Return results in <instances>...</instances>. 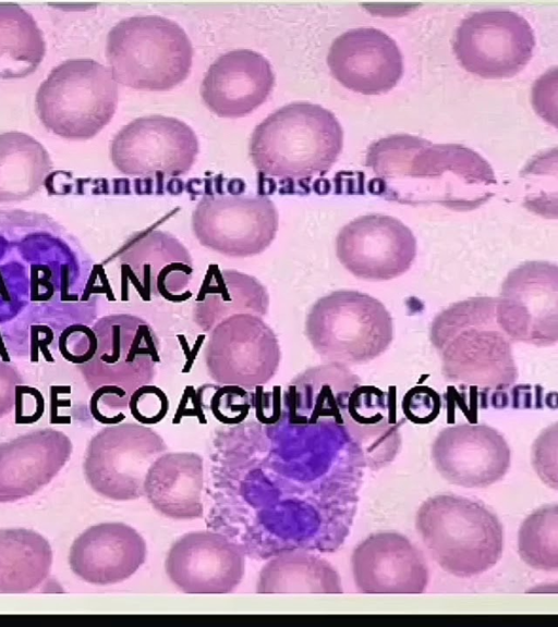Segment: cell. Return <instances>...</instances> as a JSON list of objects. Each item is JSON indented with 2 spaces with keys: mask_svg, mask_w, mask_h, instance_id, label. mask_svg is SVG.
Returning <instances> with one entry per match:
<instances>
[{
  "mask_svg": "<svg viewBox=\"0 0 558 627\" xmlns=\"http://www.w3.org/2000/svg\"><path fill=\"white\" fill-rule=\"evenodd\" d=\"M51 169L48 151L34 137L16 131L0 134V202L29 198Z\"/></svg>",
  "mask_w": 558,
  "mask_h": 627,
  "instance_id": "29",
  "label": "cell"
},
{
  "mask_svg": "<svg viewBox=\"0 0 558 627\" xmlns=\"http://www.w3.org/2000/svg\"><path fill=\"white\" fill-rule=\"evenodd\" d=\"M209 377L245 390L267 383L277 372L281 351L274 330L254 315L231 316L209 332L204 348Z\"/></svg>",
  "mask_w": 558,
  "mask_h": 627,
  "instance_id": "11",
  "label": "cell"
},
{
  "mask_svg": "<svg viewBox=\"0 0 558 627\" xmlns=\"http://www.w3.org/2000/svg\"><path fill=\"white\" fill-rule=\"evenodd\" d=\"M199 145L185 122L166 115L141 116L123 126L110 144L114 168L130 176H178L193 167Z\"/></svg>",
  "mask_w": 558,
  "mask_h": 627,
  "instance_id": "14",
  "label": "cell"
},
{
  "mask_svg": "<svg viewBox=\"0 0 558 627\" xmlns=\"http://www.w3.org/2000/svg\"><path fill=\"white\" fill-rule=\"evenodd\" d=\"M275 73L259 52L235 49L221 54L207 70L199 94L205 106L220 118H242L266 101Z\"/></svg>",
  "mask_w": 558,
  "mask_h": 627,
  "instance_id": "21",
  "label": "cell"
},
{
  "mask_svg": "<svg viewBox=\"0 0 558 627\" xmlns=\"http://www.w3.org/2000/svg\"><path fill=\"white\" fill-rule=\"evenodd\" d=\"M354 585L362 593H423L428 585L424 554L396 531L374 532L351 555Z\"/></svg>",
  "mask_w": 558,
  "mask_h": 627,
  "instance_id": "20",
  "label": "cell"
},
{
  "mask_svg": "<svg viewBox=\"0 0 558 627\" xmlns=\"http://www.w3.org/2000/svg\"><path fill=\"white\" fill-rule=\"evenodd\" d=\"M258 593H342L341 580L327 561L304 552L269 561L259 573Z\"/></svg>",
  "mask_w": 558,
  "mask_h": 627,
  "instance_id": "31",
  "label": "cell"
},
{
  "mask_svg": "<svg viewBox=\"0 0 558 627\" xmlns=\"http://www.w3.org/2000/svg\"><path fill=\"white\" fill-rule=\"evenodd\" d=\"M439 394L426 385H417L409 390L402 401L405 417L414 423H429L440 411Z\"/></svg>",
  "mask_w": 558,
  "mask_h": 627,
  "instance_id": "38",
  "label": "cell"
},
{
  "mask_svg": "<svg viewBox=\"0 0 558 627\" xmlns=\"http://www.w3.org/2000/svg\"><path fill=\"white\" fill-rule=\"evenodd\" d=\"M343 146L335 114L308 101L270 113L253 131L248 153L259 172L283 180H311L328 172Z\"/></svg>",
  "mask_w": 558,
  "mask_h": 627,
  "instance_id": "3",
  "label": "cell"
},
{
  "mask_svg": "<svg viewBox=\"0 0 558 627\" xmlns=\"http://www.w3.org/2000/svg\"><path fill=\"white\" fill-rule=\"evenodd\" d=\"M118 96L109 67L93 59H71L40 84L35 107L50 132L68 139H89L111 121Z\"/></svg>",
  "mask_w": 558,
  "mask_h": 627,
  "instance_id": "7",
  "label": "cell"
},
{
  "mask_svg": "<svg viewBox=\"0 0 558 627\" xmlns=\"http://www.w3.org/2000/svg\"><path fill=\"white\" fill-rule=\"evenodd\" d=\"M518 553L534 569H558L557 504L543 505L522 521L518 532Z\"/></svg>",
  "mask_w": 558,
  "mask_h": 627,
  "instance_id": "32",
  "label": "cell"
},
{
  "mask_svg": "<svg viewBox=\"0 0 558 627\" xmlns=\"http://www.w3.org/2000/svg\"><path fill=\"white\" fill-rule=\"evenodd\" d=\"M452 46L468 72L484 78H505L518 74L529 63L535 35L530 23L517 12L484 10L460 23Z\"/></svg>",
  "mask_w": 558,
  "mask_h": 627,
  "instance_id": "12",
  "label": "cell"
},
{
  "mask_svg": "<svg viewBox=\"0 0 558 627\" xmlns=\"http://www.w3.org/2000/svg\"><path fill=\"white\" fill-rule=\"evenodd\" d=\"M14 410L16 425H31L38 421L45 410V399L41 392L23 383L16 385Z\"/></svg>",
  "mask_w": 558,
  "mask_h": 627,
  "instance_id": "39",
  "label": "cell"
},
{
  "mask_svg": "<svg viewBox=\"0 0 558 627\" xmlns=\"http://www.w3.org/2000/svg\"><path fill=\"white\" fill-rule=\"evenodd\" d=\"M251 395L236 385H222L211 396L210 410L217 420L235 425L245 419L251 404Z\"/></svg>",
  "mask_w": 558,
  "mask_h": 627,
  "instance_id": "36",
  "label": "cell"
},
{
  "mask_svg": "<svg viewBox=\"0 0 558 627\" xmlns=\"http://www.w3.org/2000/svg\"><path fill=\"white\" fill-rule=\"evenodd\" d=\"M268 307L269 295L259 280L238 270H221L211 265L196 295L193 319L198 328L209 333L231 316L254 315L263 318Z\"/></svg>",
  "mask_w": 558,
  "mask_h": 627,
  "instance_id": "26",
  "label": "cell"
},
{
  "mask_svg": "<svg viewBox=\"0 0 558 627\" xmlns=\"http://www.w3.org/2000/svg\"><path fill=\"white\" fill-rule=\"evenodd\" d=\"M58 348L66 361L82 366L89 361L97 348V339L93 328L74 323L65 328L59 336Z\"/></svg>",
  "mask_w": 558,
  "mask_h": 627,
  "instance_id": "34",
  "label": "cell"
},
{
  "mask_svg": "<svg viewBox=\"0 0 558 627\" xmlns=\"http://www.w3.org/2000/svg\"><path fill=\"white\" fill-rule=\"evenodd\" d=\"M336 254L354 276L387 281L411 268L416 256V238L395 217L365 214L342 226L336 238Z\"/></svg>",
  "mask_w": 558,
  "mask_h": 627,
  "instance_id": "15",
  "label": "cell"
},
{
  "mask_svg": "<svg viewBox=\"0 0 558 627\" xmlns=\"http://www.w3.org/2000/svg\"><path fill=\"white\" fill-rule=\"evenodd\" d=\"M278 225L277 207L263 195L204 196L192 213V230L201 245L228 257L263 253Z\"/></svg>",
  "mask_w": 558,
  "mask_h": 627,
  "instance_id": "10",
  "label": "cell"
},
{
  "mask_svg": "<svg viewBox=\"0 0 558 627\" xmlns=\"http://www.w3.org/2000/svg\"><path fill=\"white\" fill-rule=\"evenodd\" d=\"M71 453L70 438L51 428L0 443V503L36 493L56 477Z\"/></svg>",
  "mask_w": 558,
  "mask_h": 627,
  "instance_id": "22",
  "label": "cell"
},
{
  "mask_svg": "<svg viewBox=\"0 0 558 627\" xmlns=\"http://www.w3.org/2000/svg\"><path fill=\"white\" fill-rule=\"evenodd\" d=\"M23 379L14 365L0 360V418L14 408L15 386Z\"/></svg>",
  "mask_w": 558,
  "mask_h": 627,
  "instance_id": "40",
  "label": "cell"
},
{
  "mask_svg": "<svg viewBox=\"0 0 558 627\" xmlns=\"http://www.w3.org/2000/svg\"><path fill=\"white\" fill-rule=\"evenodd\" d=\"M46 53L44 34L33 15L15 3H0V78L34 73Z\"/></svg>",
  "mask_w": 558,
  "mask_h": 627,
  "instance_id": "30",
  "label": "cell"
},
{
  "mask_svg": "<svg viewBox=\"0 0 558 627\" xmlns=\"http://www.w3.org/2000/svg\"><path fill=\"white\" fill-rule=\"evenodd\" d=\"M305 335L323 359L357 365L377 358L389 347L393 322L380 300L362 292L340 290L312 305L305 318Z\"/></svg>",
  "mask_w": 558,
  "mask_h": 627,
  "instance_id": "6",
  "label": "cell"
},
{
  "mask_svg": "<svg viewBox=\"0 0 558 627\" xmlns=\"http://www.w3.org/2000/svg\"><path fill=\"white\" fill-rule=\"evenodd\" d=\"M365 164L375 175L373 193L403 204L469 210L488 200L497 186L490 164L475 150L410 134L371 144Z\"/></svg>",
  "mask_w": 558,
  "mask_h": 627,
  "instance_id": "1",
  "label": "cell"
},
{
  "mask_svg": "<svg viewBox=\"0 0 558 627\" xmlns=\"http://www.w3.org/2000/svg\"><path fill=\"white\" fill-rule=\"evenodd\" d=\"M52 550L38 532L24 528L0 529V592L25 593L49 575Z\"/></svg>",
  "mask_w": 558,
  "mask_h": 627,
  "instance_id": "28",
  "label": "cell"
},
{
  "mask_svg": "<svg viewBox=\"0 0 558 627\" xmlns=\"http://www.w3.org/2000/svg\"><path fill=\"white\" fill-rule=\"evenodd\" d=\"M361 379L347 366L336 362L314 367L300 373L289 385V402L301 401V422H316L320 418L331 419L343 426L342 411L351 392L361 384Z\"/></svg>",
  "mask_w": 558,
  "mask_h": 627,
  "instance_id": "27",
  "label": "cell"
},
{
  "mask_svg": "<svg viewBox=\"0 0 558 627\" xmlns=\"http://www.w3.org/2000/svg\"><path fill=\"white\" fill-rule=\"evenodd\" d=\"M106 58L117 83L133 89L163 91L187 78L193 46L185 30L159 15L121 20L108 33Z\"/></svg>",
  "mask_w": 558,
  "mask_h": 627,
  "instance_id": "5",
  "label": "cell"
},
{
  "mask_svg": "<svg viewBox=\"0 0 558 627\" xmlns=\"http://www.w3.org/2000/svg\"><path fill=\"white\" fill-rule=\"evenodd\" d=\"M327 64L345 88L363 95L392 89L403 74V57L397 42L374 27L352 28L331 44Z\"/></svg>",
  "mask_w": 558,
  "mask_h": 627,
  "instance_id": "19",
  "label": "cell"
},
{
  "mask_svg": "<svg viewBox=\"0 0 558 627\" xmlns=\"http://www.w3.org/2000/svg\"><path fill=\"white\" fill-rule=\"evenodd\" d=\"M496 320L511 340L551 346L558 340V267L526 261L505 278L496 297Z\"/></svg>",
  "mask_w": 558,
  "mask_h": 627,
  "instance_id": "13",
  "label": "cell"
},
{
  "mask_svg": "<svg viewBox=\"0 0 558 627\" xmlns=\"http://www.w3.org/2000/svg\"><path fill=\"white\" fill-rule=\"evenodd\" d=\"M439 475L463 488H487L508 472L511 452L504 435L487 425L460 423L444 428L432 444Z\"/></svg>",
  "mask_w": 558,
  "mask_h": 627,
  "instance_id": "16",
  "label": "cell"
},
{
  "mask_svg": "<svg viewBox=\"0 0 558 627\" xmlns=\"http://www.w3.org/2000/svg\"><path fill=\"white\" fill-rule=\"evenodd\" d=\"M430 341L451 383L504 390L518 379L512 342L496 320V297L457 302L433 320Z\"/></svg>",
  "mask_w": 558,
  "mask_h": 627,
  "instance_id": "2",
  "label": "cell"
},
{
  "mask_svg": "<svg viewBox=\"0 0 558 627\" xmlns=\"http://www.w3.org/2000/svg\"><path fill=\"white\" fill-rule=\"evenodd\" d=\"M415 528L432 558L452 576L481 575L501 558L502 525L478 501L448 493L430 496L416 513Z\"/></svg>",
  "mask_w": 558,
  "mask_h": 627,
  "instance_id": "4",
  "label": "cell"
},
{
  "mask_svg": "<svg viewBox=\"0 0 558 627\" xmlns=\"http://www.w3.org/2000/svg\"><path fill=\"white\" fill-rule=\"evenodd\" d=\"M342 422L360 448L365 467L378 470L398 454L401 433L393 394L360 384L347 401Z\"/></svg>",
  "mask_w": 558,
  "mask_h": 627,
  "instance_id": "24",
  "label": "cell"
},
{
  "mask_svg": "<svg viewBox=\"0 0 558 627\" xmlns=\"http://www.w3.org/2000/svg\"><path fill=\"white\" fill-rule=\"evenodd\" d=\"M167 450L159 433L141 423L105 427L89 441L83 464L92 489L110 500L130 501L144 495L149 466Z\"/></svg>",
  "mask_w": 558,
  "mask_h": 627,
  "instance_id": "8",
  "label": "cell"
},
{
  "mask_svg": "<svg viewBox=\"0 0 558 627\" xmlns=\"http://www.w3.org/2000/svg\"><path fill=\"white\" fill-rule=\"evenodd\" d=\"M532 463L539 478L557 489V425L546 428L534 442Z\"/></svg>",
  "mask_w": 558,
  "mask_h": 627,
  "instance_id": "37",
  "label": "cell"
},
{
  "mask_svg": "<svg viewBox=\"0 0 558 627\" xmlns=\"http://www.w3.org/2000/svg\"><path fill=\"white\" fill-rule=\"evenodd\" d=\"M146 542L131 526L101 522L90 526L72 543L69 563L84 581L107 586L130 578L146 560Z\"/></svg>",
  "mask_w": 558,
  "mask_h": 627,
  "instance_id": "23",
  "label": "cell"
},
{
  "mask_svg": "<svg viewBox=\"0 0 558 627\" xmlns=\"http://www.w3.org/2000/svg\"><path fill=\"white\" fill-rule=\"evenodd\" d=\"M93 330L96 353L77 367L89 390L111 385L131 395L154 380L160 344L147 321L129 314L109 315L97 320Z\"/></svg>",
  "mask_w": 558,
  "mask_h": 627,
  "instance_id": "9",
  "label": "cell"
},
{
  "mask_svg": "<svg viewBox=\"0 0 558 627\" xmlns=\"http://www.w3.org/2000/svg\"><path fill=\"white\" fill-rule=\"evenodd\" d=\"M169 406L167 394L150 383L136 389L129 401L131 415L144 426L160 422L168 414Z\"/></svg>",
  "mask_w": 558,
  "mask_h": 627,
  "instance_id": "33",
  "label": "cell"
},
{
  "mask_svg": "<svg viewBox=\"0 0 558 627\" xmlns=\"http://www.w3.org/2000/svg\"><path fill=\"white\" fill-rule=\"evenodd\" d=\"M165 569L171 582L185 593H229L242 581L245 558L241 548L225 536L201 530L172 543Z\"/></svg>",
  "mask_w": 558,
  "mask_h": 627,
  "instance_id": "17",
  "label": "cell"
},
{
  "mask_svg": "<svg viewBox=\"0 0 558 627\" xmlns=\"http://www.w3.org/2000/svg\"><path fill=\"white\" fill-rule=\"evenodd\" d=\"M130 396L119 386L102 385L93 391L89 401V411L95 420L102 425L121 423L129 408Z\"/></svg>",
  "mask_w": 558,
  "mask_h": 627,
  "instance_id": "35",
  "label": "cell"
},
{
  "mask_svg": "<svg viewBox=\"0 0 558 627\" xmlns=\"http://www.w3.org/2000/svg\"><path fill=\"white\" fill-rule=\"evenodd\" d=\"M204 463L193 452L162 453L149 466L144 495L161 515L173 519L203 516Z\"/></svg>",
  "mask_w": 558,
  "mask_h": 627,
  "instance_id": "25",
  "label": "cell"
},
{
  "mask_svg": "<svg viewBox=\"0 0 558 627\" xmlns=\"http://www.w3.org/2000/svg\"><path fill=\"white\" fill-rule=\"evenodd\" d=\"M128 270L143 298L162 297L179 303L192 296L194 273L187 248L172 234L148 229L133 234L112 256Z\"/></svg>",
  "mask_w": 558,
  "mask_h": 627,
  "instance_id": "18",
  "label": "cell"
}]
</instances>
